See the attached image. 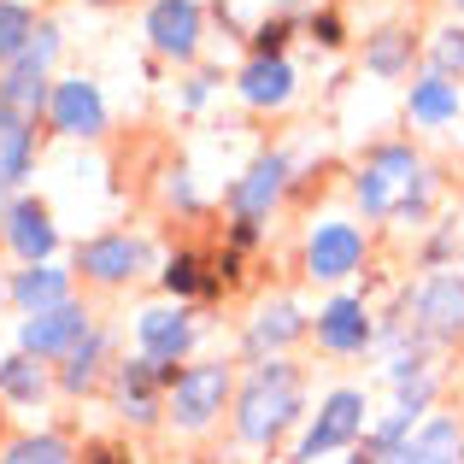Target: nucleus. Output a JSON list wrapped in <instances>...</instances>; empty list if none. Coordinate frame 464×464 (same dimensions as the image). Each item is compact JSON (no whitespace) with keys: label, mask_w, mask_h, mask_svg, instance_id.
<instances>
[{"label":"nucleus","mask_w":464,"mask_h":464,"mask_svg":"<svg viewBox=\"0 0 464 464\" xmlns=\"http://www.w3.org/2000/svg\"><path fill=\"white\" fill-rule=\"evenodd\" d=\"M47 394H53V364L30 359V353L12 347L0 359V406H18V411H42Z\"/></svg>","instance_id":"5701e85b"},{"label":"nucleus","mask_w":464,"mask_h":464,"mask_svg":"<svg viewBox=\"0 0 464 464\" xmlns=\"http://www.w3.org/2000/svg\"><path fill=\"white\" fill-rule=\"evenodd\" d=\"M312 335L329 359H359V353L376 347V317L364 306V295H329L312 312Z\"/></svg>","instance_id":"ddd939ff"},{"label":"nucleus","mask_w":464,"mask_h":464,"mask_svg":"<svg viewBox=\"0 0 464 464\" xmlns=\"http://www.w3.org/2000/svg\"><path fill=\"white\" fill-rule=\"evenodd\" d=\"M42 118H24L12 112V106H0V188L24 194V182L35 177V165H42Z\"/></svg>","instance_id":"412c9836"},{"label":"nucleus","mask_w":464,"mask_h":464,"mask_svg":"<svg viewBox=\"0 0 464 464\" xmlns=\"http://www.w3.org/2000/svg\"><path fill=\"white\" fill-rule=\"evenodd\" d=\"M306 35H312L317 47H329V53H335V47L347 42V30H341V18H335V12H312V18H306Z\"/></svg>","instance_id":"473e14b6"},{"label":"nucleus","mask_w":464,"mask_h":464,"mask_svg":"<svg viewBox=\"0 0 464 464\" xmlns=\"http://www.w3.org/2000/svg\"><path fill=\"white\" fill-rule=\"evenodd\" d=\"M0 312H6V276H0Z\"/></svg>","instance_id":"4c0bfd02"},{"label":"nucleus","mask_w":464,"mask_h":464,"mask_svg":"<svg viewBox=\"0 0 464 464\" xmlns=\"http://www.w3.org/2000/svg\"><path fill=\"white\" fill-rule=\"evenodd\" d=\"M406 118L418 130L459 124V77H447V71H418L411 89H406Z\"/></svg>","instance_id":"4be33fe9"},{"label":"nucleus","mask_w":464,"mask_h":464,"mask_svg":"<svg viewBox=\"0 0 464 464\" xmlns=\"http://www.w3.org/2000/svg\"><path fill=\"white\" fill-rule=\"evenodd\" d=\"M82 464H136L130 441H82Z\"/></svg>","instance_id":"72a5a7b5"},{"label":"nucleus","mask_w":464,"mask_h":464,"mask_svg":"<svg viewBox=\"0 0 464 464\" xmlns=\"http://www.w3.org/2000/svg\"><path fill=\"white\" fill-rule=\"evenodd\" d=\"M0 247L12 253V265H47L59 253L53 206H47L42 194H12L6 224H0Z\"/></svg>","instance_id":"4468645a"},{"label":"nucleus","mask_w":464,"mask_h":464,"mask_svg":"<svg viewBox=\"0 0 464 464\" xmlns=\"http://www.w3.org/2000/svg\"><path fill=\"white\" fill-rule=\"evenodd\" d=\"M453 6H459V12H464V0H453Z\"/></svg>","instance_id":"58836bf2"},{"label":"nucleus","mask_w":464,"mask_h":464,"mask_svg":"<svg viewBox=\"0 0 464 464\" xmlns=\"http://www.w3.org/2000/svg\"><path fill=\"white\" fill-rule=\"evenodd\" d=\"M165 206H177V212H200V194H194V170L188 165L165 170Z\"/></svg>","instance_id":"2f4dec72"},{"label":"nucleus","mask_w":464,"mask_h":464,"mask_svg":"<svg viewBox=\"0 0 464 464\" xmlns=\"http://www.w3.org/2000/svg\"><path fill=\"white\" fill-rule=\"evenodd\" d=\"M194 335H200V324H194V306H182V300H159V306L136 312V353L153 364H188Z\"/></svg>","instance_id":"2eb2a0df"},{"label":"nucleus","mask_w":464,"mask_h":464,"mask_svg":"<svg viewBox=\"0 0 464 464\" xmlns=\"http://www.w3.org/2000/svg\"><path fill=\"white\" fill-rule=\"evenodd\" d=\"M288 182H295V165H288L283 148H265L247 159V170H241L236 182H229L224 206H229V224H265V218L283 206Z\"/></svg>","instance_id":"1a4fd4ad"},{"label":"nucleus","mask_w":464,"mask_h":464,"mask_svg":"<svg viewBox=\"0 0 464 464\" xmlns=\"http://www.w3.org/2000/svg\"><path fill=\"white\" fill-rule=\"evenodd\" d=\"M0 464H77V447L53 430H30V435H12L0 447Z\"/></svg>","instance_id":"bb28decb"},{"label":"nucleus","mask_w":464,"mask_h":464,"mask_svg":"<svg viewBox=\"0 0 464 464\" xmlns=\"http://www.w3.org/2000/svg\"><path fill=\"white\" fill-rule=\"evenodd\" d=\"M430 71H447V77H464V24H447L430 42Z\"/></svg>","instance_id":"c85d7f7f"},{"label":"nucleus","mask_w":464,"mask_h":464,"mask_svg":"<svg viewBox=\"0 0 464 464\" xmlns=\"http://www.w3.org/2000/svg\"><path fill=\"white\" fill-rule=\"evenodd\" d=\"M182 364H153L141 359V353H130V359L112 364V376H106V400H112L118 423L124 430H159L165 423V388L177 382Z\"/></svg>","instance_id":"423d86ee"},{"label":"nucleus","mask_w":464,"mask_h":464,"mask_svg":"<svg viewBox=\"0 0 464 464\" xmlns=\"http://www.w3.org/2000/svg\"><path fill=\"white\" fill-rule=\"evenodd\" d=\"M159 283H165V295H170V300H182V306H188V300H218V295H224L218 271L200 259V253H188V247H182V253H170V259H165Z\"/></svg>","instance_id":"a878e982"},{"label":"nucleus","mask_w":464,"mask_h":464,"mask_svg":"<svg viewBox=\"0 0 464 464\" xmlns=\"http://www.w3.org/2000/svg\"><path fill=\"white\" fill-rule=\"evenodd\" d=\"M35 24H42V12H35V6H24V0H0V71L30 47Z\"/></svg>","instance_id":"cd10ccee"},{"label":"nucleus","mask_w":464,"mask_h":464,"mask_svg":"<svg viewBox=\"0 0 464 464\" xmlns=\"http://www.w3.org/2000/svg\"><path fill=\"white\" fill-rule=\"evenodd\" d=\"M341 464H382V447H371V441H359V447H353V453H347V459H341Z\"/></svg>","instance_id":"c9c22d12"},{"label":"nucleus","mask_w":464,"mask_h":464,"mask_svg":"<svg viewBox=\"0 0 464 464\" xmlns=\"http://www.w3.org/2000/svg\"><path fill=\"white\" fill-rule=\"evenodd\" d=\"M406 317H411V335L423 347H453L464 335V276H453V271L423 276L406 295Z\"/></svg>","instance_id":"9d476101"},{"label":"nucleus","mask_w":464,"mask_h":464,"mask_svg":"<svg viewBox=\"0 0 464 464\" xmlns=\"http://www.w3.org/2000/svg\"><path fill=\"white\" fill-rule=\"evenodd\" d=\"M423 170L430 165H423V153L411 148V141H376V148L359 159V170H353V206L364 212V224H388V218L406 224Z\"/></svg>","instance_id":"f03ea898"},{"label":"nucleus","mask_w":464,"mask_h":464,"mask_svg":"<svg viewBox=\"0 0 464 464\" xmlns=\"http://www.w3.org/2000/svg\"><path fill=\"white\" fill-rule=\"evenodd\" d=\"M65 300H77V271H65V265H18V271H6V306L35 317V312H53L65 306Z\"/></svg>","instance_id":"aec40b11"},{"label":"nucleus","mask_w":464,"mask_h":464,"mask_svg":"<svg viewBox=\"0 0 464 464\" xmlns=\"http://www.w3.org/2000/svg\"><path fill=\"white\" fill-rule=\"evenodd\" d=\"M288 35H295V18H265L259 30L247 35L253 53H288Z\"/></svg>","instance_id":"7c9ffc66"},{"label":"nucleus","mask_w":464,"mask_h":464,"mask_svg":"<svg viewBox=\"0 0 464 464\" xmlns=\"http://www.w3.org/2000/svg\"><path fill=\"white\" fill-rule=\"evenodd\" d=\"M411 65H418V35L406 30V24H382V30L364 35V71L371 77H411Z\"/></svg>","instance_id":"393cba45"},{"label":"nucleus","mask_w":464,"mask_h":464,"mask_svg":"<svg viewBox=\"0 0 464 464\" xmlns=\"http://www.w3.org/2000/svg\"><path fill=\"white\" fill-rule=\"evenodd\" d=\"M406 464H464V418L430 411L406 441Z\"/></svg>","instance_id":"b1692460"},{"label":"nucleus","mask_w":464,"mask_h":464,"mask_svg":"<svg viewBox=\"0 0 464 464\" xmlns=\"http://www.w3.org/2000/svg\"><path fill=\"white\" fill-rule=\"evenodd\" d=\"M71 271H77L89 288L112 295V288H130V283H141V276L153 271V241L136 236V229H101V236L77 241Z\"/></svg>","instance_id":"39448f33"},{"label":"nucleus","mask_w":464,"mask_h":464,"mask_svg":"<svg viewBox=\"0 0 464 464\" xmlns=\"http://www.w3.org/2000/svg\"><path fill=\"white\" fill-rule=\"evenodd\" d=\"M212 71H200V77H188V82H182V112H200V106L206 101H212Z\"/></svg>","instance_id":"f704fd0d"},{"label":"nucleus","mask_w":464,"mask_h":464,"mask_svg":"<svg viewBox=\"0 0 464 464\" xmlns=\"http://www.w3.org/2000/svg\"><path fill=\"white\" fill-rule=\"evenodd\" d=\"M141 35L159 59L170 65H194L200 59V35H206V6L200 0H148Z\"/></svg>","instance_id":"f8f14e48"},{"label":"nucleus","mask_w":464,"mask_h":464,"mask_svg":"<svg viewBox=\"0 0 464 464\" xmlns=\"http://www.w3.org/2000/svg\"><path fill=\"white\" fill-rule=\"evenodd\" d=\"M236 382H241L236 364H224V359L182 364L177 382L165 388V423H170V430H182V435L212 430V423L229 411V400H236Z\"/></svg>","instance_id":"7ed1b4c3"},{"label":"nucleus","mask_w":464,"mask_h":464,"mask_svg":"<svg viewBox=\"0 0 464 464\" xmlns=\"http://www.w3.org/2000/svg\"><path fill=\"white\" fill-rule=\"evenodd\" d=\"M364 430H371V400H364V388H329L324 400H317V411L306 418V430H300L295 453L288 464H317L329 453H353V447L364 441Z\"/></svg>","instance_id":"20e7f679"},{"label":"nucleus","mask_w":464,"mask_h":464,"mask_svg":"<svg viewBox=\"0 0 464 464\" xmlns=\"http://www.w3.org/2000/svg\"><path fill=\"white\" fill-rule=\"evenodd\" d=\"M53 136L65 141H101L112 130V112H106V94L94 77H53V94H47V118Z\"/></svg>","instance_id":"9b49d317"},{"label":"nucleus","mask_w":464,"mask_h":464,"mask_svg":"<svg viewBox=\"0 0 464 464\" xmlns=\"http://www.w3.org/2000/svg\"><path fill=\"white\" fill-rule=\"evenodd\" d=\"M300 335H312V317L300 312L288 295H276V300H259V312L247 317L241 353H247V359H283Z\"/></svg>","instance_id":"a211bd4d"},{"label":"nucleus","mask_w":464,"mask_h":464,"mask_svg":"<svg viewBox=\"0 0 464 464\" xmlns=\"http://www.w3.org/2000/svg\"><path fill=\"white\" fill-rule=\"evenodd\" d=\"M300 89V71L288 53H247V65L236 71V94L247 112H283Z\"/></svg>","instance_id":"f3484780"},{"label":"nucleus","mask_w":464,"mask_h":464,"mask_svg":"<svg viewBox=\"0 0 464 464\" xmlns=\"http://www.w3.org/2000/svg\"><path fill=\"white\" fill-rule=\"evenodd\" d=\"M453 253H459V229H453V224H441V229H435L430 241H423L418 265H423V271H435V276H441V271H447V259H453Z\"/></svg>","instance_id":"c756f323"},{"label":"nucleus","mask_w":464,"mask_h":464,"mask_svg":"<svg viewBox=\"0 0 464 464\" xmlns=\"http://www.w3.org/2000/svg\"><path fill=\"white\" fill-rule=\"evenodd\" d=\"M306 423V371L295 359H253V371L236 382L229 400V430L241 447L271 453L276 441H288V430Z\"/></svg>","instance_id":"f257e3e1"},{"label":"nucleus","mask_w":464,"mask_h":464,"mask_svg":"<svg viewBox=\"0 0 464 464\" xmlns=\"http://www.w3.org/2000/svg\"><path fill=\"white\" fill-rule=\"evenodd\" d=\"M112 335H106L101 324L82 335V347H71L65 359L53 364V394H65V400H89V394H101L106 388V376H112Z\"/></svg>","instance_id":"6ab92c4d"},{"label":"nucleus","mask_w":464,"mask_h":464,"mask_svg":"<svg viewBox=\"0 0 464 464\" xmlns=\"http://www.w3.org/2000/svg\"><path fill=\"white\" fill-rule=\"evenodd\" d=\"M94 329V306L89 300H65V306L53 312H35L18 324V353H30V359L42 364H59L71 347H82V335Z\"/></svg>","instance_id":"dca6fc26"},{"label":"nucleus","mask_w":464,"mask_h":464,"mask_svg":"<svg viewBox=\"0 0 464 464\" xmlns=\"http://www.w3.org/2000/svg\"><path fill=\"white\" fill-rule=\"evenodd\" d=\"M82 6H118V0H82Z\"/></svg>","instance_id":"e433bc0d"},{"label":"nucleus","mask_w":464,"mask_h":464,"mask_svg":"<svg viewBox=\"0 0 464 464\" xmlns=\"http://www.w3.org/2000/svg\"><path fill=\"white\" fill-rule=\"evenodd\" d=\"M59 47H65L59 24L42 18V24H35V35H30V47H24L6 71H0V106H12V112H24V118H47V94H53V59H59Z\"/></svg>","instance_id":"0eeeda50"},{"label":"nucleus","mask_w":464,"mask_h":464,"mask_svg":"<svg viewBox=\"0 0 464 464\" xmlns=\"http://www.w3.org/2000/svg\"><path fill=\"white\" fill-rule=\"evenodd\" d=\"M364 259H371V236L353 218H317L306 229V247H300V265L312 283H347L364 271Z\"/></svg>","instance_id":"6e6552de"}]
</instances>
